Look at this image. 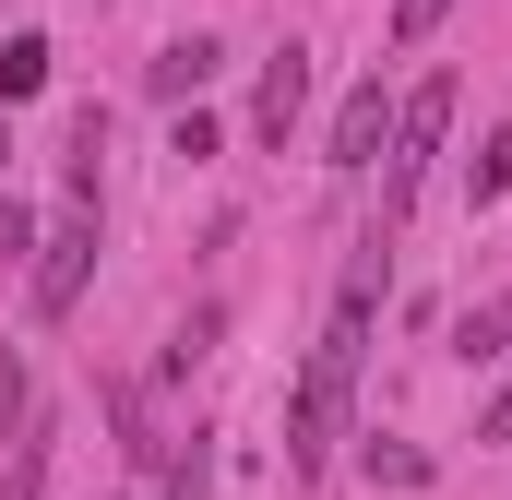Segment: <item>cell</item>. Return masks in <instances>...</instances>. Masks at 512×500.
I'll list each match as a JSON object with an SVG mask.
<instances>
[{"label":"cell","mask_w":512,"mask_h":500,"mask_svg":"<svg viewBox=\"0 0 512 500\" xmlns=\"http://www.w3.org/2000/svg\"><path fill=\"white\" fill-rule=\"evenodd\" d=\"M441 131H453V84L429 72L405 108H393V155H382V227L417 215V179H429V155H441Z\"/></svg>","instance_id":"2"},{"label":"cell","mask_w":512,"mask_h":500,"mask_svg":"<svg viewBox=\"0 0 512 500\" xmlns=\"http://www.w3.org/2000/svg\"><path fill=\"white\" fill-rule=\"evenodd\" d=\"M84 274H96V203L72 191V215L36 239V274H24V286H36V322H60V310L84 298Z\"/></svg>","instance_id":"3"},{"label":"cell","mask_w":512,"mask_h":500,"mask_svg":"<svg viewBox=\"0 0 512 500\" xmlns=\"http://www.w3.org/2000/svg\"><path fill=\"white\" fill-rule=\"evenodd\" d=\"M167 500H203V441H191V453L167 465Z\"/></svg>","instance_id":"14"},{"label":"cell","mask_w":512,"mask_h":500,"mask_svg":"<svg viewBox=\"0 0 512 500\" xmlns=\"http://www.w3.org/2000/svg\"><path fill=\"white\" fill-rule=\"evenodd\" d=\"M24 250H36V215H24V203L0 191V262H24Z\"/></svg>","instance_id":"12"},{"label":"cell","mask_w":512,"mask_h":500,"mask_svg":"<svg viewBox=\"0 0 512 500\" xmlns=\"http://www.w3.org/2000/svg\"><path fill=\"white\" fill-rule=\"evenodd\" d=\"M501 346H512V298H477V310L453 322V358H465V370H489Z\"/></svg>","instance_id":"6"},{"label":"cell","mask_w":512,"mask_h":500,"mask_svg":"<svg viewBox=\"0 0 512 500\" xmlns=\"http://www.w3.org/2000/svg\"><path fill=\"white\" fill-rule=\"evenodd\" d=\"M382 143H393V96H382V72H370V84L334 108V167H370Z\"/></svg>","instance_id":"4"},{"label":"cell","mask_w":512,"mask_h":500,"mask_svg":"<svg viewBox=\"0 0 512 500\" xmlns=\"http://www.w3.org/2000/svg\"><path fill=\"white\" fill-rule=\"evenodd\" d=\"M370 477H382V489H417V477H429V453H405V441H370Z\"/></svg>","instance_id":"10"},{"label":"cell","mask_w":512,"mask_h":500,"mask_svg":"<svg viewBox=\"0 0 512 500\" xmlns=\"http://www.w3.org/2000/svg\"><path fill=\"white\" fill-rule=\"evenodd\" d=\"M465 191H477V203H501V191H512V131H489V143L465 155Z\"/></svg>","instance_id":"8"},{"label":"cell","mask_w":512,"mask_h":500,"mask_svg":"<svg viewBox=\"0 0 512 500\" xmlns=\"http://www.w3.org/2000/svg\"><path fill=\"white\" fill-rule=\"evenodd\" d=\"M203 84H215V36H179L155 60V96H203Z\"/></svg>","instance_id":"7"},{"label":"cell","mask_w":512,"mask_h":500,"mask_svg":"<svg viewBox=\"0 0 512 500\" xmlns=\"http://www.w3.org/2000/svg\"><path fill=\"white\" fill-rule=\"evenodd\" d=\"M382 250H393V227H370V239H358L346 286H334V322H322V346H310V381H298V405H286V465H298V477H322V453L346 441V393H358L370 310H382Z\"/></svg>","instance_id":"1"},{"label":"cell","mask_w":512,"mask_h":500,"mask_svg":"<svg viewBox=\"0 0 512 500\" xmlns=\"http://www.w3.org/2000/svg\"><path fill=\"white\" fill-rule=\"evenodd\" d=\"M36 84H48V36H12L0 48V96H36Z\"/></svg>","instance_id":"9"},{"label":"cell","mask_w":512,"mask_h":500,"mask_svg":"<svg viewBox=\"0 0 512 500\" xmlns=\"http://www.w3.org/2000/svg\"><path fill=\"white\" fill-rule=\"evenodd\" d=\"M0 429H24V358L0 346Z\"/></svg>","instance_id":"13"},{"label":"cell","mask_w":512,"mask_h":500,"mask_svg":"<svg viewBox=\"0 0 512 500\" xmlns=\"http://www.w3.org/2000/svg\"><path fill=\"white\" fill-rule=\"evenodd\" d=\"M298 108H310V48H274V72H262V143H286V131H298Z\"/></svg>","instance_id":"5"},{"label":"cell","mask_w":512,"mask_h":500,"mask_svg":"<svg viewBox=\"0 0 512 500\" xmlns=\"http://www.w3.org/2000/svg\"><path fill=\"white\" fill-rule=\"evenodd\" d=\"M477 441H501V453H512V393L489 405V417H477Z\"/></svg>","instance_id":"15"},{"label":"cell","mask_w":512,"mask_h":500,"mask_svg":"<svg viewBox=\"0 0 512 500\" xmlns=\"http://www.w3.org/2000/svg\"><path fill=\"white\" fill-rule=\"evenodd\" d=\"M453 0H393V48H429V24H441Z\"/></svg>","instance_id":"11"},{"label":"cell","mask_w":512,"mask_h":500,"mask_svg":"<svg viewBox=\"0 0 512 500\" xmlns=\"http://www.w3.org/2000/svg\"><path fill=\"white\" fill-rule=\"evenodd\" d=\"M0 155H12V131H0Z\"/></svg>","instance_id":"16"}]
</instances>
